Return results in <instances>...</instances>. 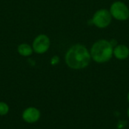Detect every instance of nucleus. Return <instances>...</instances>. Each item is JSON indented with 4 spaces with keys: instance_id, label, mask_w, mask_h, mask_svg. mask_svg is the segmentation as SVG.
<instances>
[{
    "instance_id": "1",
    "label": "nucleus",
    "mask_w": 129,
    "mask_h": 129,
    "mask_svg": "<svg viewBox=\"0 0 129 129\" xmlns=\"http://www.w3.org/2000/svg\"><path fill=\"white\" fill-rule=\"evenodd\" d=\"M65 61L67 66L72 69H83L88 66L91 61V54L84 45L77 44L67 51Z\"/></svg>"
},
{
    "instance_id": "2",
    "label": "nucleus",
    "mask_w": 129,
    "mask_h": 129,
    "mask_svg": "<svg viewBox=\"0 0 129 129\" xmlns=\"http://www.w3.org/2000/svg\"><path fill=\"white\" fill-rule=\"evenodd\" d=\"M113 53L112 44L104 39L97 41L91 47V57L97 63H105L109 61Z\"/></svg>"
},
{
    "instance_id": "3",
    "label": "nucleus",
    "mask_w": 129,
    "mask_h": 129,
    "mask_svg": "<svg viewBox=\"0 0 129 129\" xmlns=\"http://www.w3.org/2000/svg\"><path fill=\"white\" fill-rule=\"evenodd\" d=\"M111 15L119 20H126L129 17V9L122 2H115L110 7Z\"/></svg>"
},
{
    "instance_id": "4",
    "label": "nucleus",
    "mask_w": 129,
    "mask_h": 129,
    "mask_svg": "<svg viewBox=\"0 0 129 129\" xmlns=\"http://www.w3.org/2000/svg\"><path fill=\"white\" fill-rule=\"evenodd\" d=\"M112 20V15L106 9H101L96 11L92 18L93 23L98 28H105L110 25Z\"/></svg>"
},
{
    "instance_id": "5",
    "label": "nucleus",
    "mask_w": 129,
    "mask_h": 129,
    "mask_svg": "<svg viewBox=\"0 0 129 129\" xmlns=\"http://www.w3.org/2000/svg\"><path fill=\"white\" fill-rule=\"evenodd\" d=\"M51 42L48 36L45 34H40L37 36L33 42V49L36 54H42L45 53L50 48Z\"/></svg>"
},
{
    "instance_id": "6",
    "label": "nucleus",
    "mask_w": 129,
    "mask_h": 129,
    "mask_svg": "<svg viewBox=\"0 0 129 129\" xmlns=\"http://www.w3.org/2000/svg\"><path fill=\"white\" fill-rule=\"evenodd\" d=\"M40 111L35 107H29L26 109L22 115L23 119L28 123H34L40 118Z\"/></svg>"
},
{
    "instance_id": "7",
    "label": "nucleus",
    "mask_w": 129,
    "mask_h": 129,
    "mask_svg": "<svg viewBox=\"0 0 129 129\" xmlns=\"http://www.w3.org/2000/svg\"><path fill=\"white\" fill-rule=\"evenodd\" d=\"M113 54L117 59L124 60L129 56V49L126 45H119L113 50Z\"/></svg>"
},
{
    "instance_id": "8",
    "label": "nucleus",
    "mask_w": 129,
    "mask_h": 129,
    "mask_svg": "<svg viewBox=\"0 0 129 129\" xmlns=\"http://www.w3.org/2000/svg\"><path fill=\"white\" fill-rule=\"evenodd\" d=\"M17 52L20 56L29 57L33 52V47L27 43H21L17 46Z\"/></svg>"
},
{
    "instance_id": "9",
    "label": "nucleus",
    "mask_w": 129,
    "mask_h": 129,
    "mask_svg": "<svg viewBox=\"0 0 129 129\" xmlns=\"http://www.w3.org/2000/svg\"><path fill=\"white\" fill-rule=\"evenodd\" d=\"M9 111V107L7 104L4 102H0V116L6 115Z\"/></svg>"
},
{
    "instance_id": "10",
    "label": "nucleus",
    "mask_w": 129,
    "mask_h": 129,
    "mask_svg": "<svg viewBox=\"0 0 129 129\" xmlns=\"http://www.w3.org/2000/svg\"><path fill=\"white\" fill-rule=\"evenodd\" d=\"M127 115H128V116L129 118V108L128 109V110H127Z\"/></svg>"
},
{
    "instance_id": "11",
    "label": "nucleus",
    "mask_w": 129,
    "mask_h": 129,
    "mask_svg": "<svg viewBox=\"0 0 129 129\" xmlns=\"http://www.w3.org/2000/svg\"><path fill=\"white\" fill-rule=\"evenodd\" d=\"M128 103H129V91H128Z\"/></svg>"
}]
</instances>
